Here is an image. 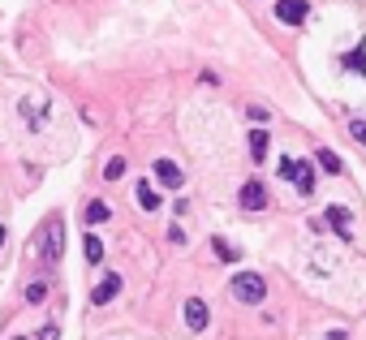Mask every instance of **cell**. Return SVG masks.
<instances>
[{
  "instance_id": "obj_1",
  "label": "cell",
  "mask_w": 366,
  "mask_h": 340,
  "mask_svg": "<svg viewBox=\"0 0 366 340\" xmlns=\"http://www.w3.org/2000/svg\"><path fill=\"white\" fill-rule=\"evenodd\" d=\"M39 254H43L47 267L61 263V254H65V220H61V215H47L43 237H39Z\"/></svg>"
},
{
  "instance_id": "obj_2",
  "label": "cell",
  "mask_w": 366,
  "mask_h": 340,
  "mask_svg": "<svg viewBox=\"0 0 366 340\" xmlns=\"http://www.w3.org/2000/svg\"><path fill=\"white\" fill-rule=\"evenodd\" d=\"M233 298L246 302V306H258V302L268 298V280L258 276V271H237L233 276Z\"/></svg>"
},
{
  "instance_id": "obj_3",
  "label": "cell",
  "mask_w": 366,
  "mask_h": 340,
  "mask_svg": "<svg viewBox=\"0 0 366 340\" xmlns=\"http://www.w3.org/2000/svg\"><path fill=\"white\" fill-rule=\"evenodd\" d=\"M306 13H310L306 0H276V18H280L285 26H302V22H306Z\"/></svg>"
},
{
  "instance_id": "obj_4",
  "label": "cell",
  "mask_w": 366,
  "mask_h": 340,
  "mask_svg": "<svg viewBox=\"0 0 366 340\" xmlns=\"http://www.w3.org/2000/svg\"><path fill=\"white\" fill-rule=\"evenodd\" d=\"M237 198H241L246 211H263V207H268V186H263V181H246Z\"/></svg>"
},
{
  "instance_id": "obj_5",
  "label": "cell",
  "mask_w": 366,
  "mask_h": 340,
  "mask_svg": "<svg viewBox=\"0 0 366 340\" xmlns=\"http://www.w3.org/2000/svg\"><path fill=\"white\" fill-rule=\"evenodd\" d=\"M207 323H212V310H207V302H202V298H190V302H185V327H190V332H202Z\"/></svg>"
},
{
  "instance_id": "obj_6",
  "label": "cell",
  "mask_w": 366,
  "mask_h": 340,
  "mask_svg": "<svg viewBox=\"0 0 366 340\" xmlns=\"http://www.w3.org/2000/svg\"><path fill=\"white\" fill-rule=\"evenodd\" d=\"M117 293H121V276H117V271H108V276H103V280H99V285H95V293H91V302H95V306H108V302H113Z\"/></svg>"
},
{
  "instance_id": "obj_7",
  "label": "cell",
  "mask_w": 366,
  "mask_h": 340,
  "mask_svg": "<svg viewBox=\"0 0 366 340\" xmlns=\"http://www.w3.org/2000/svg\"><path fill=\"white\" fill-rule=\"evenodd\" d=\"M155 181H160L164 190H177L185 177H181V168H177L173 159H155Z\"/></svg>"
},
{
  "instance_id": "obj_8",
  "label": "cell",
  "mask_w": 366,
  "mask_h": 340,
  "mask_svg": "<svg viewBox=\"0 0 366 340\" xmlns=\"http://www.w3.org/2000/svg\"><path fill=\"white\" fill-rule=\"evenodd\" d=\"M328 224L336 229V237H349V229H353V215H349L345 207H328Z\"/></svg>"
},
{
  "instance_id": "obj_9",
  "label": "cell",
  "mask_w": 366,
  "mask_h": 340,
  "mask_svg": "<svg viewBox=\"0 0 366 340\" xmlns=\"http://www.w3.org/2000/svg\"><path fill=\"white\" fill-rule=\"evenodd\" d=\"M268 142H272L268 130H250V155H254V164H263V159H268Z\"/></svg>"
},
{
  "instance_id": "obj_10",
  "label": "cell",
  "mask_w": 366,
  "mask_h": 340,
  "mask_svg": "<svg viewBox=\"0 0 366 340\" xmlns=\"http://www.w3.org/2000/svg\"><path fill=\"white\" fill-rule=\"evenodd\" d=\"M315 159H319V168H324V173H332V177H341V173H345L341 155H336V151H328V147H319V155H315Z\"/></svg>"
},
{
  "instance_id": "obj_11",
  "label": "cell",
  "mask_w": 366,
  "mask_h": 340,
  "mask_svg": "<svg viewBox=\"0 0 366 340\" xmlns=\"http://www.w3.org/2000/svg\"><path fill=\"white\" fill-rule=\"evenodd\" d=\"M134 198H138V207H142V211H155V207H160V194H155V186H147V181H138Z\"/></svg>"
},
{
  "instance_id": "obj_12",
  "label": "cell",
  "mask_w": 366,
  "mask_h": 340,
  "mask_svg": "<svg viewBox=\"0 0 366 340\" xmlns=\"http://www.w3.org/2000/svg\"><path fill=\"white\" fill-rule=\"evenodd\" d=\"M108 215H113V211H108V203H86V211H82V220H86V224H108Z\"/></svg>"
},
{
  "instance_id": "obj_13",
  "label": "cell",
  "mask_w": 366,
  "mask_h": 340,
  "mask_svg": "<svg viewBox=\"0 0 366 340\" xmlns=\"http://www.w3.org/2000/svg\"><path fill=\"white\" fill-rule=\"evenodd\" d=\"M293 181H297V190H302L306 198L315 194V173H310V164H297V177H293Z\"/></svg>"
},
{
  "instance_id": "obj_14",
  "label": "cell",
  "mask_w": 366,
  "mask_h": 340,
  "mask_svg": "<svg viewBox=\"0 0 366 340\" xmlns=\"http://www.w3.org/2000/svg\"><path fill=\"white\" fill-rule=\"evenodd\" d=\"M345 69L366 78V47H358V52H349V56H345Z\"/></svg>"
},
{
  "instance_id": "obj_15",
  "label": "cell",
  "mask_w": 366,
  "mask_h": 340,
  "mask_svg": "<svg viewBox=\"0 0 366 340\" xmlns=\"http://www.w3.org/2000/svg\"><path fill=\"white\" fill-rule=\"evenodd\" d=\"M82 254H86V263H99V259H103V242L91 233V237L82 242Z\"/></svg>"
},
{
  "instance_id": "obj_16",
  "label": "cell",
  "mask_w": 366,
  "mask_h": 340,
  "mask_svg": "<svg viewBox=\"0 0 366 340\" xmlns=\"http://www.w3.org/2000/svg\"><path fill=\"white\" fill-rule=\"evenodd\" d=\"M103 177H108V181H121V177H125V159H121V155L108 159V164H103Z\"/></svg>"
},
{
  "instance_id": "obj_17",
  "label": "cell",
  "mask_w": 366,
  "mask_h": 340,
  "mask_svg": "<svg viewBox=\"0 0 366 340\" xmlns=\"http://www.w3.org/2000/svg\"><path fill=\"white\" fill-rule=\"evenodd\" d=\"M212 246H216V254H220L224 263H237V259H241V254H237V250H233V246H229L224 237H212Z\"/></svg>"
},
{
  "instance_id": "obj_18",
  "label": "cell",
  "mask_w": 366,
  "mask_h": 340,
  "mask_svg": "<svg viewBox=\"0 0 366 340\" xmlns=\"http://www.w3.org/2000/svg\"><path fill=\"white\" fill-rule=\"evenodd\" d=\"M276 173H280L285 181H293V177H297V159H293V155H280V164H276Z\"/></svg>"
},
{
  "instance_id": "obj_19",
  "label": "cell",
  "mask_w": 366,
  "mask_h": 340,
  "mask_svg": "<svg viewBox=\"0 0 366 340\" xmlns=\"http://www.w3.org/2000/svg\"><path fill=\"white\" fill-rule=\"evenodd\" d=\"M43 298H47V285H39V280H35V285H26V302L30 306H39Z\"/></svg>"
},
{
  "instance_id": "obj_20",
  "label": "cell",
  "mask_w": 366,
  "mask_h": 340,
  "mask_svg": "<svg viewBox=\"0 0 366 340\" xmlns=\"http://www.w3.org/2000/svg\"><path fill=\"white\" fill-rule=\"evenodd\" d=\"M349 134H353V142H362V147H366V121H358V117H353V121H349Z\"/></svg>"
},
{
  "instance_id": "obj_21",
  "label": "cell",
  "mask_w": 366,
  "mask_h": 340,
  "mask_svg": "<svg viewBox=\"0 0 366 340\" xmlns=\"http://www.w3.org/2000/svg\"><path fill=\"white\" fill-rule=\"evenodd\" d=\"M35 340H61V327H57V323H47V327H39Z\"/></svg>"
},
{
  "instance_id": "obj_22",
  "label": "cell",
  "mask_w": 366,
  "mask_h": 340,
  "mask_svg": "<svg viewBox=\"0 0 366 340\" xmlns=\"http://www.w3.org/2000/svg\"><path fill=\"white\" fill-rule=\"evenodd\" d=\"M328 340H345V332H332V336H328Z\"/></svg>"
},
{
  "instance_id": "obj_23",
  "label": "cell",
  "mask_w": 366,
  "mask_h": 340,
  "mask_svg": "<svg viewBox=\"0 0 366 340\" xmlns=\"http://www.w3.org/2000/svg\"><path fill=\"white\" fill-rule=\"evenodd\" d=\"M0 246H5V224H0Z\"/></svg>"
},
{
  "instance_id": "obj_24",
  "label": "cell",
  "mask_w": 366,
  "mask_h": 340,
  "mask_svg": "<svg viewBox=\"0 0 366 340\" xmlns=\"http://www.w3.org/2000/svg\"><path fill=\"white\" fill-rule=\"evenodd\" d=\"M13 340H26V336H13Z\"/></svg>"
}]
</instances>
